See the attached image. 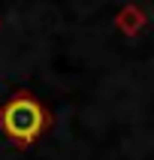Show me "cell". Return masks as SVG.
I'll list each match as a JSON object with an SVG mask.
<instances>
[{"label":"cell","instance_id":"6da1fadb","mask_svg":"<svg viewBox=\"0 0 154 160\" xmlns=\"http://www.w3.org/2000/svg\"><path fill=\"white\" fill-rule=\"evenodd\" d=\"M48 127H52V112L30 91H15L0 106V133L18 148L36 145Z\"/></svg>","mask_w":154,"mask_h":160},{"label":"cell","instance_id":"7a4b0ae2","mask_svg":"<svg viewBox=\"0 0 154 160\" xmlns=\"http://www.w3.org/2000/svg\"><path fill=\"white\" fill-rule=\"evenodd\" d=\"M118 27L127 30V33H136V30L142 27V9L139 6H124L118 12Z\"/></svg>","mask_w":154,"mask_h":160}]
</instances>
